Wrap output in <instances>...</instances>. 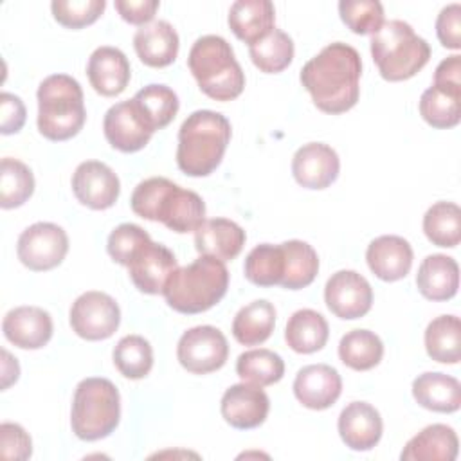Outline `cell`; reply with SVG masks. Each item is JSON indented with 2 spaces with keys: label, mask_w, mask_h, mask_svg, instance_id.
Segmentation results:
<instances>
[{
  "label": "cell",
  "mask_w": 461,
  "mask_h": 461,
  "mask_svg": "<svg viewBox=\"0 0 461 461\" xmlns=\"http://www.w3.org/2000/svg\"><path fill=\"white\" fill-rule=\"evenodd\" d=\"M324 301L335 317L344 321L360 319L373 306V288L362 274L339 270L326 281Z\"/></svg>",
  "instance_id": "obj_13"
},
{
  "label": "cell",
  "mask_w": 461,
  "mask_h": 461,
  "mask_svg": "<svg viewBox=\"0 0 461 461\" xmlns=\"http://www.w3.org/2000/svg\"><path fill=\"white\" fill-rule=\"evenodd\" d=\"M337 429L346 447L357 452H366L378 445L384 423L380 412L371 403L351 402L340 411Z\"/></svg>",
  "instance_id": "obj_20"
},
{
  "label": "cell",
  "mask_w": 461,
  "mask_h": 461,
  "mask_svg": "<svg viewBox=\"0 0 461 461\" xmlns=\"http://www.w3.org/2000/svg\"><path fill=\"white\" fill-rule=\"evenodd\" d=\"M412 396L423 409L434 412H456L461 405V384L450 375L427 371L414 378Z\"/></svg>",
  "instance_id": "obj_28"
},
{
  "label": "cell",
  "mask_w": 461,
  "mask_h": 461,
  "mask_svg": "<svg viewBox=\"0 0 461 461\" xmlns=\"http://www.w3.org/2000/svg\"><path fill=\"white\" fill-rule=\"evenodd\" d=\"M384 342L375 331L351 330L339 342V358L355 371H369L380 364Z\"/></svg>",
  "instance_id": "obj_35"
},
{
  "label": "cell",
  "mask_w": 461,
  "mask_h": 461,
  "mask_svg": "<svg viewBox=\"0 0 461 461\" xmlns=\"http://www.w3.org/2000/svg\"><path fill=\"white\" fill-rule=\"evenodd\" d=\"M18 375L20 366L16 358H13L7 349H2V389L5 391L11 384H14L18 380Z\"/></svg>",
  "instance_id": "obj_50"
},
{
  "label": "cell",
  "mask_w": 461,
  "mask_h": 461,
  "mask_svg": "<svg viewBox=\"0 0 461 461\" xmlns=\"http://www.w3.org/2000/svg\"><path fill=\"white\" fill-rule=\"evenodd\" d=\"M130 205L137 216L160 221L178 234L194 232L205 221L202 196L164 176H151L139 182L131 193Z\"/></svg>",
  "instance_id": "obj_2"
},
{
  "label": "cell",
  "mask_w": 461,
  "mask_h": 461,
  "mask_svg": "<svg viewBox=\"0 0 461 461\" xmlns=\"http://www.w3.org/2000/svg\"><path fill=\"white\" fill-rule=\"evenodd\" d=\"M221 416L223 420L240 430L259 427L270 411V400L259 385L247 382L230 385L221 396Z\"/></svg>",
  "instance_id": "obj_17"
},
{
  "label": "cell",
  "mask_w": 461,
  "mask_h": 461,
  "mask_svg": "<svg viewBox=\"0 0 461 461\" xmlns=\"http://www.w3.org/2000/svg\"><path fill=\"white\" fill-rule=\"evenodd\" d=\"M128 274L135 288L142 294H162L167 279L178 268L175 254L162 243L148 238L131 254L128 261Z\"/></svg>",
  "instance_id": "obj_12"
},
{
  "label": "cell",
  "mask_w": 461,
  "mask_h": 461,
  "mask_svg": "<svg viewBox=\"0 0 461 461\" xmlns=\"http://www.w3.org/2000/svg\"><path fill=\"white\" fill-rule=\"evenodd\" d=\"M236 373L241 378V382L267 387L283 378L285 362L272 349H249L238 357Z\"/></svg>",
  "instance_id": "obj_37"
},
{
  "label": "cell",
  "mask_w": 461,
  "mask_h": 461,
  "mask_svg": "<svg viewBox=\"0 0 461 461\" xmlns=\"http://www.w3.org/2000/svg\"><path fill=\"white\" fill-rule=\"evenodd\" d=\"M245 277L258 286L281 285L285 274V254L281 245H256L245 258Z\"/></svg>",
  "instance_id": "obj_38"
},
{
  "label": "cell",
  "mask_w": 461,
  "mask_h": 461,
  "mask_svg": "<svg viewBox=\"0 0 461 461\" xmlns=\"http://www.w3.org/2000/svg\"><path fill=\"white\" fill-rule=\"evenodd\" d=\"M411 243L394 234H384L375 238L366 250V261L369 270L382 281L393 283L403 279L412 267Z\"/></svg>",
  "instance_id": "obj_22"
},
{
  "label": "cell",
  "mask_w": 461,
  "mask_h": 461,
  "mask_svg": "<svg viewBox=\"0 0 461 461\" xmlns=\"http://www.w3.org/2000/svg\"><path fill=\"white\" fill-rule=\"evenodd\" d=\"M294 50L292 38L281 29L270 31L265 38L249 47L252 63L265 74L283 72L292 63Z\"/></svg>",
  "instance_id": "obj_40"
},
{
  "label": "cell",
  "mask_w": 461,
  "mask_h": 461,
  "mask_svg": "<svg viewBox=\"0 0 461 461\" xmlns=\"http://www.w3.org/2000/svg\"><path fill=\"white\" fill-rule=\"evenodd\" d=\"M245 240V230L229 218L205 220L194 230V247L200 256H212L221 261L234 259L241 252Z\"/></svg>",
  "instance_id": "obj_24"
},
{
  "label": "cell",
  "mask_w": 461,
  "mask_h": 461,
  "mask_svg": "<svg viewBox=\"0 0 461 461\" xmlns=\"http://www.w3.org/2000/svg\"><path fill=\"white\" fill-rule=\"evenodd\" d=\"M187 65L200 90L214 101H232L245 88V74L234 50L218 34L198 38L189 50Z\"/></svg>",
  "instance_id": "obj_5"
},
{
  "label": "cell",
  "mask_w": 461,
  "mask_h": 461,
  "mask_svg": "<svg viewBox=\"0 0 461 461\" xmlns=\"http://www.w3.org/2000/svg\"><path fill=\"white\" fill-rule=\"evenodd\" d=\"M0 454L4 459L25 461L32 454V441L25 429L18 423L0 425Z\"/></svg>",
  "instance_id": "obj_45"
},
{
  "label": "cell",
  "mask_w": 461,
  "mask_h": 461,
  "mask_svg": "<svg viewBox=\"0 0 461 461\" xmlns=\"http://www.w3.org/2000/svg\"><path fill=\"white\" fill-rule=\"evenodd\" d=\"M103 131L108 144L122 153L142 149L155 133L139 113L133 99L115 103L106 110Z\"/></svg>",
  "instance_id": "obj_15"
},
{
  "label": "cell",
  "mask_w": 461,
  "mask_h": 461,
  "mask_svg": "<svg viewBox=\"0 0 461 461\" xmlns=\"http://www.w3.org/2000/svg\"><path fill=\"white\" fill-rule=\"evenodd\" d=\"M121 420V394L113 382L90 376L77 384L70 425L72 432L83 441H97L110 436Z\"/></svg>",
  "instance_id": "obj_8"
},
{
  "label": "cell",
  "mask_w": 461,
  "mask_h": 461,
  "mask_svg": "<svg viewBox=\"0 0 461 461\" xmlns=\"http://www.w3.org/2000/svg\"><path fill=\"white\" fill-rule=\"evenodd\" d=\"M232 128L225 115L196 110L178 130L176 164L187 176H207L221 162L230 142Z\"/></svg>",
  "instance_id": "obj_3"
},
{
  "label": "cell",
  "mask_w": 461,
  "mask_h": 461,
  "mask_svg": "<svg viewBox=\"0 0 461 461\" xmlns=\"http://www.w3.org/2000/svg\"><path fill=\"white\" fill-rule=\"evenodd\" d=\"M330 328L326 319L310 308L292 313L285 328V340L295 353L310 355L322 349L328 342Z\"/></svg>",
  "instance_id": "obj_29"
},
{
  "label": "cell",
  "mask_w": 461,
  "mask_h": 461,
  "mask_svg": "<svg viewBox=\"0 0 461 461\" xmlns=\"http://www.w3.org/2000/svg\"><path fill=\"white\" fill-rule=\"evenodd\" d=\"M340 171L337 151L324 142L303 144L292 158V175L306 189L330 187Z\"/></svg>",
  "instance_id": "obj_16"
},
{
  "label": "cell",
  "mask_w": 461,
  "mask_h": 461,
  "mask_svg": "<svg viewBox=\"0 0 461 461\" xmlns=\"http://www.w3.org/2000/svg\"><path fill=\"white\" fill-rule=\"evenodd\" d=\"M427 355L439 364H457L461 358V322L456 315H439L425 330Z\"/></svg>",
  "instance_id": "obj_31"
},
{
  "label": "cell",
  "mask_w": 461,
  "mask_h": 461,
  "mask_svg": "<svg viewBox=\"0 0 461 461\" xmlns=\"http://www.w3.org/2000/svg\"><path fill=\"white\" fill-rule=\"evenodd\" d=\"M459 441L452 427L432 423L412 436L403 447L402 461H454L457 457Z\"/></svg>",
  "instance_id": "obj_26"
},
{
  "label": "cell",
  "mask_w": 461,
  "mask_h": 461,
  "mask_svg": "<svg viewBox=\"0 0 461 461\" xmlns=\"http://www.w3.org/2000/svg\"><path fill=\"white\" fill-rule=\"evenodd\" d=\"M229 270L225 261L200 256L185 267H178L164 286V299L178 313L194 315L211 310L227 294Z\"/></svg>",
  "instance_id": "obj_4"
},
{
  "label": "cell",
  "mask_w": 461,
  "mask_h": 461,
  "mask_svg": "<svg viewBox=\"0 0 461 461\" xmlns=\"http://www.w3.org/2000/svg\"><path fill=\"white\" fill-rule=\"evenodd\" d=\"M234 36L249 47L276 29V9L270 0H238L227 16Z\"/></svg>",
  "instance_id": "obj_25"
},
{
  "label": "cell",
  "mask_w": 461,
  "mask_h": 461,
  "mask_svg": "<svg viewBox=\"0 0 461 461\" xmlns=\"http://www.w3.org/2000/svg\"><path fill=\"white\" fill-rule=\"evenodd\" d=\"M339 14L355 34H375L384 25V5L378 0H340Z\"/></svg>",
  "instance_id": "obj_42"
},
{
  "label": "cell",
  "mask_w": 461,
  "mask_h": 461,
  "mask_svg": "<svg viewBox=\"0 0 461 461\" xmlns=\"http://www.w3.org/2000/svg\"><path fill=\"white\" fill-rule=\"evenodd\" d=\"M104 0H54L52 16L67 29H83L94 23L104 11Z\"/></svg>",
  "instance_id": "obj_43"
},
{
  "label": "cell",
  "mask_w": 461,
  "mask_h": 461,
  "mask_svg": "<svg viewBox=\"0 0 461 461\" xmlns=\"http://www.w3.org/2000/svg\"><path fill=\"white\" fill-rule=\"evenodd\" d=\"M420 115L432 128H454L461 121V90L432 85L420 97Z\"/></svg>",
  "instance_id": "obj_34"
},
{
  "label": "cell",
  "mask_w": 461,
  "mask_h": 461,
  "mask_svg": "<svg viewBox=\"0 0 461 461\" xmlns=\"http://www.w3.org/2000/svg\"><path fill=\"white\" fill-rule=\"evenodd\" d=\"M342 393L339 371L328 364H310L297 371L294 394L306 409L324 411L331 407Z\"/></svg>",
  "instance_id": "obj_18"
},
{
  "label": "cell",
  "mask_w": 461,
  "mask_h": 461,
  "mask_svg": "<svg viewBox=\"0 0 461 461\" xmlns=\"http://www.w3.org/2000/svg\"><path fill=\"white\" fill-rule=\"evenodd\" d=\"M38 130L49 140H68L85 124L86 110L77 79L68 74L47 76L38 86Z\"/></svg>",
  "instance_id": "obj_6"
},
{
  "label": "cell",
  "mask_w": 461,
  "mask_h": 461,
  "mask_svg": "<svg viewBox=\"0 0 461 461\" xmlns=\"http://www.w3.org/2000/svg\"><path fill=\"white\" fill-rule=\"evenodd\" d=\"M416 286L429 301H448L459 288L457 261L447 254L427 256L416 274Z\"/></svg>",
  "instance_id": "obj_27"
},
{
  "label": "cell",
  "mask_w": 461,
  "mask_h": 461,
  "mask_svg": "<svg viewBox=\"0 0 461 461\" xmlns=\"http://www.w3.org/2000/svg\"><path fill=\"white\" fill-rule=\"evenodd\" d=\"M276 308L267 299L245 304L232 321V335L243 346L263 344L274 331Z\"/></svg>",
  "instance_id": "obj_30"
},
{
  "label": "cell",
  "mask_w": 461,
  "mask_h": 461,
  "mask_svg": "<svg viewBox=\"0 0 461 461\" xmlns=\"http://www.w3.org/2000/svg\"><path fill=\"white\" fill-rule=\"evenodd\" d=\"M74 196L94 211L110 209L121 193V182L115 171L99 160L81 162L72 175Z\"/></svg>",
  "instance_id": "obj_14"
},
{
  "label": "cell",
  "mask_w": 461,
  "mask_h": 461,
  "mask_svg": "<svg viewBox=\"0 0 461 461\" xmlns=\"http://www.w3.org/2000/svg\"><path fill=\"white\" fill-rule=\"evenodd\" d=\"M131 99L153 131L166 128L175 119L180 106L178 95L167 85L158 83L140 88Z\"/></svg>",
  "instance_id": "obj_32"
},
{
  "label": "cell",
  "mask_w": 461,
  "mask_h": 461,
  "mask_svg": "<svg viewBox=\"0 0 461 461\" xmlns=\"http://www.w3.org/2000/svg\"><path fill=\"white\" fill-rule=\"evenodd\" d=\"M52 317L40 306H18L5 313L2 331L20 349H40L52 337Z\"/></svg>",
  "instance_id": "obj_19"
},
{
  "label": "cell",
  "mask_w": 461,
  "mask_h": 461,
  "mask_svg": "<svg viewBox=\"0 0 461 461\" xmlns=\"http://www.w3.org/2000/svg\"><path fill=\"white\" fill-rule=\"evenodd\" d=\"M160 7L158 0H117L115 9L121 18L133 25H146L153 20L157 9Z\"/></svg>",
  "instance_id": "obj_48"
},
{
  "label": "cell",
  "mask_w": 461,
  "mask_h": 461,
  "mask_svg": "<svg viewBox=\"0 0 461 461\" xmlns=\"http://www.w3.org/2000/svg\"><path fill=\"white\" fill-rule=\"evenodd\" d=\"M423 232L436 247L454 249L461 241V209L454 202H436L423 214Z\"/></svg>",
  "instance_id": "obj_36"
},
{
  "label": "cell",
  "mask_w": 461,
  "mask_h": 461,
  "mask_svg": "<svg viewBox=\"0 0 461 461\" xmlns=\"http://www.w3.org/2000/svg\"><path fill=\"white\" fill-rule=\"evenodd\" d=\"M86 76L97 94L113 97L126 90L131 77V68L126 54L121 49L103 45L90 54Z\"/></svg>",
  "instance_id": "obj_21"
},
{
  "label": "cell",
  "mask_w": 461,
  "mask_h": 461,
  "mask_svg": "<svg viewBox=\"0 0 461 461\" xmlns=\"http://www.w3.org/2000/svg\"><path fill=\"white\" fill-rule=\"evenodd\" d=\"M25 122V106L23 101L9 92L0 95V131L4 135L18 133Z\"/></svg>",
  "instance_id": "obj_47"
},
{
  "label": "cell",
  "mask_w": 461,
  "mask_h": 461,
  "mask_svg": "<svg viewBox=\"0 0 461 461\" xmlns=\"http://www.w3.org/2000/svg\"><path fill=\"white\" fill-rule=\"evenodd\" d=\"M34 193V175L18 158L4 157L0 162V205L14 209L23 205Z\"/></svg>",
  "instance_id": "obj_39"
},
{
  "label": "cell",
  "mask_w": 461,
  "mask_h": 461,
  "mask_svg": "<svg viewBox=\"0 0 461 461\" xmlns=\"http://www.w3.org/2000/svg\"><path fill=\"white\" fill-rule=\"evenodd\" d=\"M362 59L355 47L333 41L308 59L299 74L313 104L324 113H344L360 97Z\"/></svg>",
  "instance_id": "obj_1"
},
{
  "label": "cell",
  "mask_w": 461,
  "mask_h": 461,
  "mask_svg": "<svg viewBox=\"0 0 461 461\" xmlns=\"http://www.w3.org/2000/svg\"><path fill=\"white\" fill-rule=\"evenodd\" d=\"M434 85L443 88L461 90V56L459 54L448 56L436 67Z\"/></svg>",
  "instance_id": "obj_49"
},
{
  "label": "cell",
  "mask_w": 461,
  "mask_h": 461,
  "mask_svg": "<svg viewBox=\"0 0 461 461\" xmlns=\"http://www.w3.org/2000/svg\"><path fill=\"white\" fill-rule=\"evenodd\" d=\"M68 319L77 337L85 340H104L117 331L121 310L112 295L90 290L72 303Z\"/></svg>",
  "instance_id": "obj_10"
},
{
  "label": "cell",
  "mask_w": 461,
  "mask_h": 461,
  "mask_svg": "<svg viewBox=\"0 0 461 461\" xmlns=\"http://www.w3.org/2000/svg\"><path fill=\"white\" fill-rule=\"evenodd\" d=\"M436 34L443 47L461 49V5L450 4L443 7L436 18Z\"/></svg>",
  "instance_id": "obj_46"
},
{
  "label": "cell",
  "mask_w": 461,
  "mask_h": 461,
  "mask_svg": "<svg viewBox=\"0 0 461 461\" xmlns=\"http://www.w3.org/2000/svg\"><path fill=\"white\" fill-rule=\"evenodd\" d=\"M285 254V274L281 286L286 290H301L313 283L319 272V256L315 249L301 240L281 243Z\"/></svg>",
  "instance_id": "obj_33"
},
{
  "label": "cell",
  "mask_w": 461,
  "mask_h": 461,
  "mask_svg": "<svg viewBox=\"0 0 461 461\" xmlns=\"http://www.w3.org/2000/svg\"><path fill=\"white\" fill-rule=\"evenodd\" d=\"M68 252V236L63 227L50 221H36L22 230L16 254L23 267L34 272L56 268Z\"/></svg>",
  "instance_id": "obj_9"
},
{
  "label": "cell",
  "mask_w": 461,
  "mask_h": 461,
  "mask_svg": "<svg viewBox=\"0 0 461 461\" xmlns=\"http://www.w3.org/2000/svg\"><path fill=\"white\" fill-rule=\"evenodd\" d=\"M229 344L225 335L214 326H194L182 333L176 346L180 366L193 375H207L225 366Z\"/></svg>",
  "instance_id": "obj_11"
},
{
  "label": "cell",
  "mask_w": 461,
  "mask_h": 461,
  "mask_svg": "<svg viewBox=\"0 0 461 461\" xmlns=\"http://www.w3.org/2000/svg\"><path fill=\"white\" fill-rule=\"evenodd\" d=\"M113 364L122 376L140 380L153 367V348L140 335H126L113 348Z\"/></svg>",
  "instance_id": "obj_41"
},
{
  "label": "cell",
  "mask_w": 461,
  "mask_h": 461,
  "mask_svg": "<svg viewBox=\"0 0 461 461\" xmlns=\"http://www.w3.org/2000/svg\"><path fill=\"white\" fill-rule=\"evenodd\" d=\"M148 238H149V234L142 227H139L135 223H121L110 232L108 241H106V250L115 263L126 267L131 254Z\"/></svg>",
  "instance_id": "obj_44"
},
{
  "label": "cell",
  "mask_w": 461,
  "mask_h": 461,
  "mask_svg": "<svg viewBox=\"0 0 461 461\" xmlns=\"http://www.w3.org/2000/svg\"><path fill=\"white\" fill-rule=\"evenodd\" d=\"M371 56L385 81H405L429 63L430 47L407 22L389 20L373 34Z\"/></svg>",
  "instance_id": "obj_7"
},
{
  "label": "cell",
  "mask_w": 461,
  "mask_h": 461,
  "mask_svg": "<svg viewBox=\"0 0 461 461\" xmlns=\"http://www.w3.org/2000/svg\"><path fill=\"white\" fill-rule=\"evenodd\" d=\"M133 47L144 65L162 68L176 59L180 40L169 22L155 20L137 29Z\"/></svg>",
  "instance_id": "obj_23"
}]
</instances>
